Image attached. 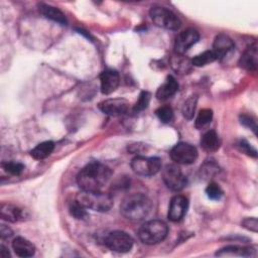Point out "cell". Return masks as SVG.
<instances>
[{"label":"cell","mask_w":258,"mask_h":258,"mask_svg":"<svg viewBox=\"0 0 258 258\" xmlns=\"http://www.w3.org/2000/svg\"><path fill=\"white\" fill-rule=\"evenodd\" d=\"M0 216L3 220L15 223L24 218L23 211L18 207L10 204H2L0 207Z\"/></svg>","instance_id":"ffe728a7"},{"label":"cell","mask_w":258,"mask_h":258,"mask_svg":"<svg viewBox=\"0 0 258 258\" xmlns=\"http://www.w3.org/2000/svg\"><path fill=\"white\" fill-rule=\"evenodd\" d=\"M162 179L171 190L178 191L186 185V177L175 164H167L162 170Z\"/></svg>","instance_id":"52a82bcc"},{"label":"cell","mask_w":258,"mask_h":258,"mask_svg":"<svg viewBox=\"0 0 258 258\" xmlns=\"http://www.w3.org/2000/svg\"><path fill=\"white\" fill-rule=\"evenodd\" d=\"M38 11L40 12V14H42L44 17L51 19L61 25H66L67 24V18L66 15L62 13V11H60L58 8L45 4V3H39L38 4Z\"/></svg>","instance_id":"e0dca14e"},{"label":"cell","mask_w":258,"mask_h":258,"mask_svg":"<svg viewBox=\"0 0 258 258\" xmlns=\"http://www.w3.org/2000/svg\"><path fill=\"white\" fill-rule=\"evenodd\" d=\"M158 119L163 123H169L173 119V111L169 106H161L155 111Z\"/></svg>","instance_id":"83f0119b"},{"label":"cell","mask_w":258,"mask_h":258,"mask_svg":"<svg viewBox=\"0 0 258 258\" xmlns=\"http://www.w3.org/2000/svg\"><path fill=\"white\" fill-rule=\"evenodd\" d=\"M105 243L107 247L112 251L126 253L132 248L133 239L128 233L124 231H113L107 236Z\"/></svg>","instance_id":"ba28073f"},{"label":"cell","mask_w":258,"mask_h":258,"mask_svg":"<svg viewBox=\"0 0 258 258\" xmlns=\"http://www.w3.org/2000/svg\"><path fill=\"white\" fill-rule=\"evenodd\" d=\"M189 64H191V62H189L187 59L181 58V57H177L175 61H173V68L180 73H185L189 70Z\"/></svg>","instance_id":"4dcf8cb0"},{"label":"cell","mask_w":258,"mask_h":258,"mask_svg":"<svg viewBox=\"0 0 258 258\" xmlns=\"http://www.w3.org/2000/svg\"><path fill=\"white\" fill-rule=\"evenodd\" d=\"M0 256L3 257V258H6V257H9V256H10L8 250H7L3 245L0 246Z\"/></svg>","instance_id":"d590c367"},{"label":"cell","mask_w":258,"mask_h":258,"mask_svg":"<svg viewBox=\"0 0 258 258\" xmlns=\"http://www.w3.org/2000/svg\"><path fill=\"white\" fill-rule=\"evenodd\" d=\"M101 92L104 95H109L113 93L119 86L120 77L119 74L114 70H105L100 75Z\"/></svg>","instance_id":"4fadbf2b"},{"label":"cell","mask_w":258,"mask_h":258,"mask_svg":"<svg viewBox=\"0 0 258 258\" xmlns=\"http://www.w3.org/2000/svg\"><path fill=\"white\" fill-rule=\"evenodd\" d=\"M129 108V103L125 99L121 98H115V99H108L105 101H102L99 104V109L113 117H118L121 115H124Z\"/></svg>","instance_id":"8fae6325"},{"label":"cell","mask_w":258,"mask_h":258,"mask_svg":"<svg viewBox=\"0 0 258 258\" xmlns=\"http://www.w3.org/2000/svg\"><path fill=\"white\" fill-rule=\"evenodd\" d=\"M200 38L199 32L194 28H187L181 31L175 38L174 50L177 54L185 53Z\"/></svg>","instance_id":"30bf717a"},{"label":"cell","mask_w":258,"mask_h":258,"mask_svg":"<svg viewBox=\"0 0 258 258\" xmlns=\"http://www.w3.org/2000/svg\"><path fill=\"white\" fill-rule=\"evenodd\" d=\"M152 208L151 201L142 194L127 196L121 203V214L132 221H140L148 216Z\"/></svg>","instance_id":"7a4b0ae2"},{"label":"cell","mask_w":258,"mask_h":258,"mask_svg":"<svg viewBox=\"0 0 258 258\" xmlns=\"http://www.w3.org/2000/svg\"><path fill=\"white\" fill-rule=\"evenodd\" d=\"M53 148H54V143L52 141H44L36 145L30 151V154L34 159L41 160L49 156L53 151Z\"/></svg>","instance_id":"7402d4cb"},{"label":"cell","mask_w":258,"mask_h":258,"mask_svg":"<svg viewBox=\"0 0 258 258\" xmlns=\"http://www.w3.org/2000/svg\"><path fill=\"white\" fill-rule=\"evenodd\" d=\"M170 157L176 163L191 164L198 158V150L189 143L180 142L170 150Z\"/></svg>","instance_id":"9c48e42d"},{"label":"cell","mask_w":258,"mask_h":258,"mask_svg":"<svg viewBox=\"0 0 258 258\" xmlns=\"http://www.w3.org/2000/svg\"><path fill=\"white\" fill-rule=\"evenodd\" d=\"M238 146H239V148H240L243 152H245L246 154L251 155V156H253V157H256V156H257L256 150H255L253 147H251L245 140L240 141V143L238 144Z\"/></svg>","instance_id":"836d02e7"},{"label":"cell","mask_w":258,"mask_h":258,"mask_svg":"<svg viewBox=\"0 0 258 258\" xmlns=\"http://www.w3.org/2000/svg\"><path fill=\"white\" fill-rule=\"evenodd\" d=\"M76 201L86 209L97 212H107L113 206V198L107 192L100 191H83L77 195Z\"/></svg>","instance_id":"3957f363"},{"label":"cell","mask_w":258,"mask_h":258,"mask_svg":"<svg viewBox=\"0 0 258 258\" xmlns=\"http://www.w3.org/2000/svg\"><path fill=\"white\" fill-rule=\"evenodd\" d=\"M217 256H242V257H251L256 255V250L252 247H241V246H226L220 249L217 253Z\"/></svg>","instance_id":"ac0fdd59"},{"label":"cell","mask_w":258,"mask_h":258,"mask_svg":"<svg viewBox=\"0 0 258 258\" xmlns=\"http://www.w3.org/2000/svg\"><path fill=\"white\" fill-rule=\"evenodd\" d=\"M178 89V84L172 76H168L165 82L158 88L156 92V98L158 100H166L172 97Z\"/></svg>","instance_id":"d6986e66"},{"label":"cell","mask_w":258,"mask_h":258,"mask_svg":"<svg viewBox=\"0 0 258 258\" xmlns=\"http://www.w3.org/2000/svg\"><path fill=\"white\" fill-rule=\"evenodd\" d=\"M188 208V201L185 197L177 195L174 196L169 204L168 208V219L172 222L180 221L186 213Z\"/></svg>","instance_id":"7c38bea8"},{"label":"cell","mask_w":258,"mask_h":258,"mask_svg":"<svg viewBox=\"0 0 258 258\" xmlns=\"http://www.w3.org/2000/svg\"><path fill=\"white\" fill-rule=\"evenodd\" d=\"M150 94L146 91H143L140 93L139 95V98H138V101L135 103L134 107H133V110L134 112H140V111H143L144 109H146L149 105V102H150Z\"/></svg>","instance_id":"f1b7e54d"},{"label":"cell","mask_w":258,"mask_h":258,"mask_svg":"<svg viewBox=\"0 0 258 258\" xmlns=\"http://www.w3.org/2000/svg\"><path fill=\"white\" fill-rule=\"evenodd\" d=\"M161 167V160L158 157H146L137 155L131 161L132 170L143 176L156 174Z\"/></svg>","instance_id":"8992f818"},{"label":"cell","mask_w":258,"mask_h":258,"mask_svg":"<svg viewBox=\"0 0 258 258\" xmlns=\"http://www.w3.org/2000/svg\"><path fill=\"white\" fill-rule=\"evenodd\" d=\"M213 119V111L211 109H203L200 111L196 122L195 126L197 129H204L207 127Z\"/></svg>","instance_id":"cb8c5ba5"},{"label":"cell","mask_w":258,"mask_h":258,"mask_svg":"<svg viewBox=\"0 0 258 258\" xmlns=\"http://www.w3.org/2000/svg\"><path fill=\"white\" fill-rule=\"evenodd\" d=\"M233 48H234V42L228 35L224 33H220L215 37L212 50L217 56V59L224 57Z\"/></svg>","instance_id":"5bb4252c"},{"label":"cell","mask_w":258,"mask_h":258,"mask_svg":"<svg viewBox=\"0 0 258 258\" xmlns=\"http://www.w3.org/2000/svg\"><path fill=\"white\" fill-rule=\"evenodd\" d=\"M217 59V56L213 52V50H206L198 55H196L191 59V64L196 67H204L208 63H211Z\"/></svg>","instance_id":"603a6c76"},{"label":"cell","mask_w":258,"mask_h":258,"mask_svg":"<svg viewBox=\"0 0 258 258\" xmlns=\"http://www.w3.org/2000/svg\"><path fill=\"white\" fill-rule=\"evenodd\" d=\"M206 194L211 200H220L223 196V190L220 185L216 182H210L206 187Z\"/></svg>","instance_id":"f546056e"},{"label":"cell","mask_w":258,"mask_h":258,"mask_svg":"<svg viewBox=\"0 0 258 258\" xmlns=\"http://www.w3.org/2000/svg\"><path fill=\"white\" fill-rule=\"evenodd\" d=\"M240 121H241V124H243L244 126L252 129L254 131V133H256V129H257V126H256V121L249 115H241L240 116Z\"/></svg>","instance_id":"1f68e13d"},{"label":"cell","mask_w":258,"mask_h":258,"mask_svg":"<svg viewBox=\"0 0 258 258\" xmlns=\"http://www.w3.org/2000/svg\"><path fill=\"white\" fill-rule=\"evenodd\" d=\"M168 233L167 225L160 220H150L145 222L138 231L139 239L147 245L160 243L165 239Z\"/></svg>","instance_id":"277c9868"},{"label":"cell","mask_w":258,"mask_h":258,"mask_svg":"<svg viewBox=\"0 0 258 258\" xmlns=\"http://www.w3.org/2000/svg\"><path fill=\"white\" fill-rule=\"evenodd\" d=\"M0 235H1L2 238H8V237H10L12 235V230L9 227L5 226V225H1V227H0Z\"/></svg>","instance_id":"e575fe53"},{"label":"cell","mask_w":258,"mask_h":258,"mask_svg":"<svg viewBox=\"0 0 258 258\" xmlns=\"http://www.w3.org/2000/svg\"><path fill=\"white\" fill-rule=\"evenodd\" d=\"M2 167L3 169L12 174V175H19L23 172L24 170V165L20 162H16V161H6L2 163Z\"/></svg>","instance_id":"484cf974"},{"label":"cell","mask_w":258,"mask_h":258,"mask_svg":"<svg viewBox=\"0 0 258 258\" xmlns=\"http://www.w3.org/2000/svg\"><path fill=\"white\" fill-rule=\"evenodd\" d=\"M197 100H198V98L196 96H192L184 102V104L182 106V115L184 118H186V119L192 118L195 110H196Z\"/></svg>","instance_id":"4316f807"},{"label":"cell","mask_w":258,"mask_h":258,"mask_svg":"<svg viewBox=\"0 0 258 258\" xmlns=\"http://www.w3.org/2000/svg\"><path fill=\"white\" fill-rule=\"evenodd\" d=\"M257 58H258V52H257V44L254 43L250 45L241 55L239 64L250 72H255L257 70Z\"/></svg>","instance_id":"9a60e30c"},{"label":"cell","mask_w":258,"mask_h":258,"mask_svg":"<svg viewBox=\"0 0 258 258\" xmlns=\"http://www.w3.org/2000/svg\"><path fill=\"white\" fill-rule=\"evenodd\" d=\"M242 226H243L244 228H246L247 230L256 233V232H257V228H258L257 219H256V218H247V219L243 220Z\"/></svg>","instance_id":"d6a6232c"},{"label":"cell","mask_w":258,"mask_h":258,"mask_svg":"<svg viewBox=\"0 0 258 258\" xmlns=\"http://www.w3.org/2000/svg\"><path fill=\"white\" fill-rule=\"evenodd\" d=\"M111 169L101 162L87 164L77 175V182L83 191H100L108 182Z\"/></svg>","instance_id":"6da1fadb"},{"label":"cell","mask_w":258,"mask_h":258,"mask_svg":"<svg viewBox=\"0 0 258 258\" xmlns=\"http://www.w3.org/2000/svg\"><path fill=\"white\" fill-rule=\"evenodd\" d=\"M150 17L155 25L165 29L176 30L181 24L178 17L172 11L164 7H152L150 10Z\"/></svg>","instance_id":"5b68a950"},{"label":"cell","mask_w":258,"mask_h":258,"mask_svg":"<svg viewBox=\"0 0 258 258\" xmlns=\"http://www.w3.org/2000/svg\"><path fill=\"white\" fill-rule=\"evenodd\" d=\"M69 209H70L71 215L78 220H85L88 218V213L86 211L87 209L84 206H82L79 202H77L76 200L71 203Z\"/></svg>","instance_id":"d4e9b609"},{"label":"cell","mask_w":258,"mask_h":258,"mask_svg":"<svg viewBox=\"0 0 258 258\" xmlns=\"http://www.w3.org/2000/svg\"><path fill=\"white\" fill-rule=\"evenodd\" d=\"M12 248L19 257H31L35 253L34 245L23 237H16L12 241Z\"/></svg>","instance_id":"2e32d148"},{"label":"cell","mask_w":258,"mask_h":258,"mask_svg":"<svg viewBox=\"0 0 258 258\" xmlns=\"http://www.w3.org/2000/svg\"><path fill=\"white\" fill-rule=\"evenodd\" d=\"M201 145L205 151L211 153L217 151L220 148L221 140L215 130H209L203 135L201 139Z\"/></svg>","instance_id":"44dd1931"}]
</instances>
